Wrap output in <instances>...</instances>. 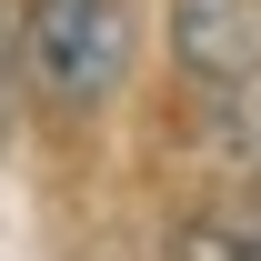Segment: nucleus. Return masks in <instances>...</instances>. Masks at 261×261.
<instances>
[{"label": "nucleus", "instance_id": "obj_1", "mask_svg": "<svg viewBox=\"0 0 261 261\" xmlns=\"http://www.w3.org/2000/svg\"><path fill=\"white\" fill-rule=\"evenodd\" d=\"M171 61L201 100V141L231 171H261V10L251 0H171Z\"/></svg>", "mask_w": 261, "mask_h": 261}, {"label": "nucleus", "instance_id": "obj_3", "mask_svg": "<svg viewBox=\"0 0 261 261\" xmlns=\"http://www.w3.org/2000/svg\"><path fill=\"white\" fill-rule=\"evenodd\" d=\"M171 261H261L251 231H221V221H191L181 241H171Z\"/></svg>", "mask_w": 261, "mask_h": 261}, {"label": "nucleus", "instance_id": "obj_2", "mask_svg": "<svg viewBox=\"0 0 261 261\" xmlns=\"http://www.w3.org/2000/svg\"><path fill=\"white\" fill-rule=\"evenodd\" d=\"M20 40H31V70L50 100L100 111L130 70V0H31Z\"/></svg>", "mask_w": 261, "mask_h": 261}]
</instances>
